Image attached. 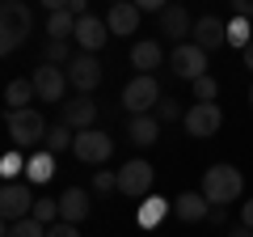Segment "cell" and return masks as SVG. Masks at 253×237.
<instances>
[{
	"mask_svg": "<svg viewBox=\"0 0 253 237\" xmlns=\"http://www.w3.org/2000/svg\"><path fill=\"white\" fill-rule=\"evenodd\" d=\"M30 30H34V13H30V4H26V0H4V4H0V51L13 55L30 38Z\"/></svg>",
	"mask_w": 253,
	"mask_h": 237,
	"instance_id": "obj_2",
	"label": "cell"
},
{
	"mask_svg": "<svg viewBox=\"0 0 253 237\" xmlns=\"http://www.w3.org/2000/svg\"><path fill=\"white\" fill-rule=\"evenodd\" d=\"M156 102H161V85H156V76L139 72L135 81H126V89H123V110H126V115H148Z\"/></svg>",
	"mask_w": 253,
	"mask_h": 237,
	"instance_id": "obj_5",
	"label": "cell"
},
{
	"mask_svg": "<svg viewBox=\"0 0 253 237\" xmlns=\"http://www.w3.org/2000/svg\"><path fill=\"white\" fill-rule=\"evenodd\" d=\"M59 118L68 123L72 131H84V127H93L97 123V102L84 93V98H76V102H63L59 106Z\"/></svg>",
	"mask_w": 253,
	"mask_h": 237,
	"instance_id": "obj_14",
	"label": "cell"
},
{
	"mask_svg": "<svg viewBox=\"0 0 253 237\" xmlns=\"http://www.w3.org/2000/svg\"><path fill=\"white\" fill-rule=\"evenodd\" d=\"M194 43H199L203 51H215V47L228 43V26L219 17H199L194 21Z\"/></svg>",
	"mask_w": 253,
	"mask_h": 237,
	"instance_id": "obj_17",
	"label": "cell"
},
{
	"mask_svg": "<svg viewBox=\"0 0 253 237\" xmlns=\"http://www.w3.org/2000/svg\"><path fill=\"white\" fill-rule=\"evenodd\" d=\"M114 4H118V0H114Z\"/></svg>",
	"mask_w": 253,
	"mask_h": 237,
	"instance_id": "obj_43",
	"label": "cell"
},
{
	"mask_svg": "<svg viewBox=\"0 0 253 237\" xmlns=\"http://www.w3.org/2000/svg\"><path fill=\"white\" fill-rule=\"evenodd\" d=\"M152 178H156V170L144 157H135V161H126L123 170H118V191L131 195V199H144V195L152 191Z\"/></svg>",
	"mask_w": 253,
	"mask_h": 237,
	"instance_id": "obj_9",
	"label": "cell"
},
{
	"mask_svg": "<svg viewBox=\"0 0 253 237\" xmlns=\"http://www.w3.org/2000/svg\"><path fill=\"white\" fill-rule=\"evenodd\" d=\"M156 118H161V123H177V118H186V110H181L177 98H161L156 102Z\"/></svg>",
	"mask_w": 253,
	"mask_h": 237,
	"instance_id": "obj_28",
	"label": "cell"
},
{
	"mask_svg": "<svg viewBox=\"0 0 253 237\" xmlns=\"http://www.w3.org/2000/svg\"><path fill=\"white\" fill-rule=\"evenodd\" d=\"M4 127H9V140H13V148H34V144H42L46 140V118L38 115V110H4Z\"/></svg>",
	"mask_w": 253,
	"mask_h": 237,
	"instance_id": "obj_3",
	"label": "cell"
},
{
	"mask_svg": "<svg viewBox=\"0 0 253 237\" xmlns=\"http://www.w3.org/2000/svg\"><path fill=\"white\" fill-rule=\"evenodd\" d=\"M68 9H72L76 17H89V0H72V4H68Z\"/></svg>",
	"mask_w": 253,
	"mask_h": 237,
	"instance_id": "obj_38",
	"label": "cell"
},
{
	"mask_svg": "<svg viewBox=\"0 0 253 237\" xmlns=\"http://www.w3.org/2000/svg\"><path fill=\"white\" fill-rule=\"evenodd\" d=\"M42 64H72V47H68V38H46Z\"/></svg>",
	"mask_w": 253,
	"mask_h": 237,
	"instance_id": "obj_27",
	"label": "cell"
},
{
	"mask_svg": "<svg viewBox=\"0 0 253 237\" xmlns=\"http://www.w3.org/2000/svg\"><path fill=\"white\" fill-rule=\"evenodd\" d=\"M34 203L38 199L30 191V182H4V191H0V216H4V225L34 216Z\"/></svg>",
	"mask_w": 253,
	"mask_h": 237,
	"instance_id": "obj_6",
	"label": "cell"
},
{
	"mask_svg": "<svg viewBox=\"0 0 253 237\" xmlns=\"http://www.w3.org/2000/svg\"><path fill=\"white\" fill-rule=\"evenodd\" d=\"M161 34L173 38V43H181L186 34H194V26H190V13L181 9V4H169V9L161 13Z\"/></svg>",
	"mask_w": 253,
	"mask_h": 237,
	"instance_id": "obj_19",
	"label": "cell"
},
{
	"mask_svg": "<svg viewBox=\"0 0 253 237\" xmlns=\"http://www.w3.org/2000/svg\"><path fill=\"white\" fill-rule=\"evenodd\" d=\"M30 98H38V89H34V81H9V89H4V102H9V110H30L26 102Z\"/></svg>",
	"mask_w": 253,
	"mask_h": 237,
	"instance_id": "obj_22",
	"label": "cell"
},
{
	"mask_svg": "<svg viewBox=\"0 0 253 237\" xmlns=\"http://www.w3.org/2000/svg\"><path fill=\"white\" fill-rule=\"evenodd\" d=\"M228 237H253V229H249V225H236V229H232Z\"/></svg>",
	"mask_w": 253,
	"mask_h": 237,
	"instance_id": "obj_40",
	"label": "cell"
},
{
	"mask_svg": "<svg viewBox=\"0 0 253 237\" xmlns=\"http://www.w3.org/2000/svg\"><path fill=\"white\" fill-rule=\"evenodd\" d=\"M93 191H97V195H110V191H118V174H110V170H97V174H93Z\"/></svg>",
	"mask_w": 253,
	"mask_h": 237,
	"instance_id": "obj_32",
	"label": "cell"
},
{
	"mask_svg": "<svg viewBox=\"0 0 253 237\" xmlns=\"http://www.w3.org/2000/svg\"><path fill=\"white\" fill-rule=\"evenodd\" d=\"M139 17H144V13H139L131 0H118V4H110L106 26H110V34H114V38H126V34H135V30H139Z\"/></svg>",
	"mask_w": 253,
	"mask_h": 237,
	"instance_id": "obj_15",
	"label": "cell"
},
{
	"mask_svg": "<svg viewBox=\"0 0 253 237\" xmlns=\"http://www.w3.org/2000/svg\"><path fill=\"white\" fill-rule=\"evenodd\" d=\"M241 225H249V229H253V199L241 208Z\"/></svg>",
	"mask_w": 253,
	"mask_h": 237,
	"instance_id": "obj_39",
	"label": "cell"
},
{
	"mask_svg": "<svg viewBox=\"0 0 253 237\" xmlns=\"http://www.w3.org/2000/svg\"><path fill=\"white\" fill-rule=\"evenodd\" d=\"M173 216L186 220V225H194V220H207V216H211L207 195H203V191H186V195H177V199H173Z\"/></svg>",
	"mask_w": 253,
	"mask_h": 237,
	"instance_id": "obj_16",
	"label": "cell"
},
{
	"mask_svg": "<svg viewBox=\"0 0 253 237\" xmlns=\"http://www.w3.org/2000/svg\"><path fill=\"white\" fill-rule=\"evenodd\" d=\"M190 85H194V98H199V102H215V93H219V85H215V76H199V81H190Z\"/></svg>",
	"mask_w": 253,
	"mask_h": 237,
	"instance_id": "obj_31",
	"label": "cell"
},
{
	"mask_svg": "<svg viewBox=\"0 0 253 237\" xmlns=\"http://www.w3.org/2000/svg\"><path fill=\"white\" fill-rule=\"evenodd\" d=\"M76 21H81V17H76L72 9H59V13L46 17V34H51V38H72L76 34Z\"/></svg>",
	"mask_w": 253,
	"mask_h": 237,
	"instance_id": "obj_23",
	"label": "cell"
},
{
	"mask_svg": "<svg viewBox=\"0 0 253 237\" xmlns=\"http://www.w3.org/2000/svg\"><path fill=\"white\" fill-rule=\"evenodd\" d=\"M0 174H4V182H17V174H21V148H13V153L4 157V165H0Z\"/></svg>",
	"mask_w": 253,
	"mask_h": 237,
	"instance_id": "obj_33",
	"label": "cell"
},
{
	"mask_svg": "<svg viewBox=\"0 0 253 237\" xmlns=\"http://www.w3.org/2000/svg\"><path fill=\"white\" fill-rule=\"evenodd\" d=\"M46 237H81V225H68V220H55L46 229Z\"/></svg>",
	"mask_w": 253,
	"mask_h": 237,
	"instance_id": "obj_34",
	"label": "cell"
},
{
	"mask_svg": "<svg viewBox=\"0 0 253 237\" xmlns=\"http://www.w3.org/2000/svg\"><path fill=\"white\" fill-rule=\"evenodd\" d=\"M72 153H76V161H84V165H101L114 153V140H110L106 131H97V127H84V131H76Z\"/></svg>",
	"mask_w": 253,
	"mask_h": 237,
	"instance_id": "obj_7",
	"label": "cell"
},
{
	"mask_svg": "<svg viewBox=\"0 0 253 237\" xmlns=\"http://www.w3.org/2000/svg\"><path fill=\"white\" fill-rule=\"evenodd\" d=\"M0 237H46V225H42V220H34V216H26V220L4 225V229H0Z\"/></svg>",
	"mask_w": 253,
	"mask_h": 237,
	"instance_id": "obj_26",
	"label": "cell"
},
{
	"mask_svg": "<svg viewBox=\"0 0 253 237\" xmlns=\"http://www.w3.org/2000/svg\"><path fill=\"white\" fill-rule=\"evenodd\" d=\"M68 81H72V89L81 93H93L101 85V59L93 51H76L72 64H68Z\"/></svg>",
	"mask_w": 253,
	"mask_h": 237,
	"instance_id": "obj_10",
	"label": "cell"
},
{
	"mask_svg": "<svg viewBox=\"0 0 253 237\" xmlns=\"http://www.w3.org/2000/svg\"><path fill=\"white\" fill-rule=\"evenodd\" d=\"M72 38L81 43V51H93V55H97V51H101V47H106L114 34H110V26H106L101 17H93V13H89V17L76 21V34H72Z\"/></svg>",
	"mask_w": 253,
	"mask_h": 237,
	"instance_id": "obj_12",
	"label": "cell"
},
{
	"mask_svg": "<svg viewBox=\"0 0 253 237\" xmlns=\"http://www.w3.org/2000/svg\"><path fill=\"white\" fill-rule=\"evenodd\" d=\"M34 220H42V225L51 229L55 220H59V199H38L34 203Z\"/></svg>",
	"mask_w": 253,
	"mask_h": 237,
	"instance_id": "obj_29",
	"label": "cell"
},
{
	"mask_svg": "<svg viewBox=\"0 0 253 237\" xmlns=\"http://www.w3.org/2000/svg\"><path fill=\"white\" fill-rule=\"evenodd\" d=\"M89 212H93V195L84 191V186H68V191L59 195V220H68V225H81Z\"/></svg>",
	"mask_w": 253,
	"mask_h": 237,
	"instance_id": "obj_13",
	"label": "cell"
},
{
	"mask_svg": "<svg viewBox=\"0 0 253 237\" xmlns=\"http://www.w3.org/2000/svg\"><path fill=\"white\" fill-rule=\"evenodd\" d=\"M156 136H161V118L156 115H131V123H126V140L139 148L156 144Z\"/></svg>",
	"mask_w": 253,
	"mask_h": 237,
	"instance_id": "obj_18",
	"label": "cell"
},
{
	"mask_svg": "<svg viewBox=\"0 0 253 237\" xmlns=\"http://www.w3.org/2000/svg\"><path fill=\"white\" fill-rule=\"evenodd\" d=\"M30 81H34L38 98H42V102H55V106H63V93H68V85H72V81H68V72H59V64H42Z\"/></svg>",
	"mask_w": 253,
	"mask_h": 237,
	"instance_id": "obj_11",
	"label": "cell"
},
{
	"mask_svg": "<svg viewBox=\"0 0 253 237\" xmlns=\"http://www.w3.org/2000/svg\"><path fill=\"white\" fill-rule=\"evenodd\" d=\"M228 43H236L241 51H245V47L253 43V38H249V17H236L232 26H228Z\"/></svg>",
	"mask_w": 253,
	"mask_h": 237,
	"instance_id": "obj_30",
	"label": "cell"
},
{
	"mask_svg": "<svg viewBox=\"0 0 253 237\" xmlns=\"http://www.w3.org/2000/svg\"><path fill=\"white\" fill-rule=\"evenodd\" d=\"M241 59H245V68H253V43H249V47L241 51Z\"/></svg>",
	"mask_w": 253,
	"mask_h": 237,
	"instance_id": "obj_41",
	"label": "cell"
},
{
	"mask_svg": "<svg viewBox=\"0 0 253 237\" xmlns=\"http://www.w3.org/2000/svg\"><path fill=\"white\" fill-rule=\"evenodd\" d=\"M51 165H55V153H46V148H42V153H34V157H30V161H26V182H51Z\"/></svg>",
	"mask_w": 253,
	"mask_h": 237,
	"instance_id": "obj_21",
	"label": "cell"
},
{
	"mask_svg": "<svg viewBox=\"0 0 253 237\" xmlns=\"http://www.w3.org/2000/svg\"><path fill=\"white\" fill-rule=\"evenodd\" d=\"M249 106H253V85H249Z\"/></svg>",
	"mask_w": 253,
	"mask_h": 237,
	"instance_id": "obj_42",
	"label": "cell"
},
{
	"mask_svg": "<svg viewBox=\"0 0 253 237\" xmlns=\"http://www.w3.org/2000/svg\"><path fill=\"white\" fill-rule=\"evenodd\" d=\"M68 4H72V0H42L46 13H59V9H68Z\"/></svg>",
	"mask_w": 253,
	"mask_h": 237,
	"instance_id": "obj_37",
	"label": "cell"
},
{
	"mask_svg": "<svg viewBox=\"0 0 253 237\" xmlns=\"http://www.w3.org/2000/svg\"><path fill=\"white\" fill-rule=\"evenodd\" d=\"M169 208H173V203L169 199H156V195H152V199H144V208H139V225H144V229L161 225V220L169 216Z\"/></svg>",
	"mask_w": 253,
	"mask_h": 237,
	"instance_id": "obj_25",
	"label": "cell"
},
{
	"mask_svg": "<svg viewBox=\"0 0 253 237\" xmlns=\"http://www.w3.org/2000/svg\"><path fill=\"white\" fill-rule=\"evenodd\" d=\"M161 43H152V38H139L135 47H131V68H139L144 76H152L156 68H161Z\"/></svg>",
	"mask_w": 253,
	"mask_h": 237,
	"instance_id": "obj_20",
	"label": "cell"
},
{
	"mask_svg": "<svg viewBox=\"0 0 253 237\" xmlns=\"http://www.w3.org/2000/svg\"><path fill=\"white\" fill-rule=\"evenodd\" d=\"M169 68L181 81H199V76H207V51L199 43H177L169 55Z\"/></svg>",
	"mask_w": 253,
	"mask_h": 237,
	"instance_id": "obj_8",
	"label": "cell"
},
{
	"mask_svg": "<svg viewBox=\"0 0 253 237\" xmlns=\"http://www.w3.org/2000/svg\"><path fill=\"white\" fill-rule=\"evenodd\" d=\"M131 4H135L139 13H156V17H161V13L169 9V0H131Z\"/></svg>",
	"mask_w": 253,
	"mask_h": 237,
	"instance_id": "obj_35",
	"label": "cell"
},
{
	"mask_svg": "<svg viewBox=\"0 0 253 237\" xmlns=\"http://www.w3.org/2000/svg\"><path fill=\"white\" fill-rule=\"evenodd\" d=\"M199 191L207 195L211 208H228V203L241 199V191H245V174L236 170V165L219 161V165H211V170L203 174V186H199Z\"/></svg>",
	"mask_w": 253,
	"mask_h": 237,
	"instance_id": "obj_1",
	"label": "cell"
},
{
	"mask_svg": "<svg viewBox=\"0 0 253 237\" xmlns=\"http://www.w3.org/2000/svg\"><path fill=\"white\" fill-rule=\"evenodd\" d=\"M186 136L194 140H211L219 127H224V110L215 106V102H194V106H186Z\"/></svg>",
	"mask_w": 253,
	"mask_h": 237,
	"instance_id": "obj_4",
	"label": "cell"
},
{
	"mask_svg": "<svg viewBox=\"0 0 253 237\" xmlns=\"http://www.w3.org/2000/svg\"><path fill=\"white\" fill-rule=\"evenodd\" d=\"M232 9L236 17H253V0H232Z\"/></svg>",
	"mask_w": 253,
	"mask_h": 237,
	"instance_id": "obj_36",
	"label": "cell"
},
{
	"mask_svg": "<svg viewBox=\"0 0 253 237\" xmlns=\"http://www.w3.org/2000/svg\"><path fill=\"white\" fill-rule=\"evenodd\" d=\"M72 140H76V131H72V127H68V123H63V118H59V123H55V127L46 131L42 148H46V153H55V157H59L63 148H72Z\"/></svg>",
	"mask_w": 253,
	"mask_h": 237,
	"instance_id": "obj_24",
	"label": "cell"
}]
</instances>
